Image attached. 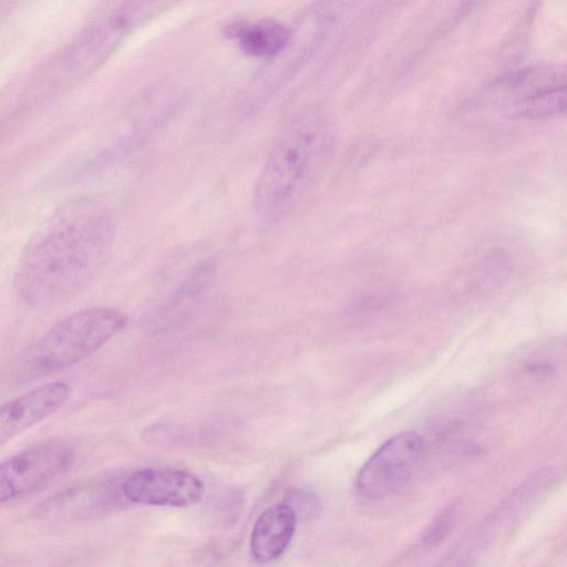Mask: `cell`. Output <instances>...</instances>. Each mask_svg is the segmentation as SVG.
Instances as JSON below:
<instances>
[{
	"instance_id": "6",
	"label": "cell",
	"mask_w": 567,
	"mask_h": 567,
	"mask_svg": "<svg viewBox=\"0 0 567 567\" xmlns=\"http://www.w3.org/2000/svg\"><path fill=\"white\" fill-rule=\"evenodd\" d=\"M124 496L136 504L188 507L202 501L205 487L190 472L147 467L131 473L122 484Z\"/></svg>"
},
{
	"instance_id": "3",
	"label": "cell",
	"mask_w": 567,
	"mask_h": 567,
	"mask_svg": "<svg viewBox=\"0 0 567 567\" xmlns=\"http://www.w3.org/2000/svg\"><path fill=\"white\" fill-rule=\"evenodd\" d=\"M127 323L113 308L94 307L64 318L32 344L20 359L16 377L20 382L43 378L85 359Z\"/></svg>"
},
{
	"instance_id": "8",
	"label": "cell",
	"mask_w": 567,
	"mask_h": 567,
	"mask_svg": "<svg viewBox=\"0 0 567 567\" xmlns=\"http://www.w3.org/2000/svg\"><path fill=\"white\" fill-rule=\"evenodd\" d=\"M297 514L288 502L266 508L255 522L250 550L258 563L279 558L289 546L297 526Z\"/></svg>"
},
{
	"instance_id": "13",
	"label": "cell",
	"mask_w": 567,
	"mask_h": 567,
	"mask_svg": "<svg viewBox=\"0 0 567 567\" xmlns=\"http://www.w3.org/2000/svg\"><path fill=\"white\" fill-rule=\"evenodd\" d=\"M524 371L533 375H548L554 371V365L547 361L530 362L525 365Z\"/></svg>"
},
{
	"instance_id": "4",
	"label": "cell",
	"mask_w": 567,
	"mask_h": 567,
	"mask_svg": "<svg viewBox=\"0 0 567 567\" xmlns=\"http://www.w3.org/2000/svg\"><path fill=\"white\" fill-rule=\"evenodd\" d=\"M74 451L62 441L33 445L0 463V505L39 492L65 474Z\"/></svg>"
},
{
	"instance_id": "1",
	"label": "cell",
	"mask_w": 567,
	"mask_h": 567,
	"mask_svg": "<svg viewBox=\"0 0 567 567\" xmlns=\"http://www.w3.org/2000/svg\"><path fill=\"white\" fill-rule=\"evenodd\" d=\"M115 234L111 213L91 199L53 212L27 243L14 288L29 305L50 306L86 288L103 269Z\"/></svg>"
},
{
	"instance_id": "12",
	"label": "cell",
	"mask_w": 567,
	"mask_h": 567,
	"mask_svg": "<svg viewBox=\"0 0 567 567\" xmlns=\"http://www.w3.org/2000/svg\"><path fill=\"white\" fill-rule=\"evenodd\" d=\"M456 517V509L454 506L445 508L440 513L435 519L430 524L425 530L422 542L425 545H436L441 543L450 533Z\"/></svg>"
},
{
	"instance_id": "10",
	"label": "cell",
	"mask_w": 567,
	"mask_h": 567,
	"mask_svg": "<svg viewBox=\"0 0 567 567\" xmlns=\"http://www.w3.org/2000/svg\"><path fill=\"white\" fill-rule=\"evenodd\" d=\"M565 107L566 89L563 85L518 97L513 111L520 117L542 118L559 114Z\"/></svg>"
},
{
	"instance_id": "9",
	"label": "cell",
	"mask_w": 567,
	"mask_h": 567,
	"mask_svg": "<svg viewBox=\"0 0 567 567\" xmlns=\"http://www.w3.org/2000/svg\"><path fill=\"white\" fill-rule=\"evenodd\" d=\"M226 33L243 52L255 58L277 56L290 39L285 25L268 19L234 22L227 27Z\"/></svg>"
},
{
	"instance_id": "11",
	"label": "cell",
	"mask_w": 567,
	"mask_h": 567,
	"mask_svg": "<svg viewBox=\"0 0 567 567\" xmlns=\"http://www.w3.org/2000/svg\"><path fill=\"white\" fill-rule=\"evenodd\" d=\"M172 0H126L112 23L122 32L134 29L161 12Z\"/></svg>"
},
{
	"instance_id": "2",
	"label": "cell",
	"mask_w": 567,
	"mask_h": 567,
	"mask_svg": "<svg viewBox=\"0 0 567 567\" xmlns=\"http://www.w3.org/2000/svg\"><path fill=\"white\" fill-rule=\"evenodd\" d=\"M332 147L327 124L315 115L290 120L271 142L252 190L255 215L276 224L305 199Z\"/></svg>"
},
{
	"instance_id": "7",
	"label": "cell",
	"mask_w": 567,
	"mask_h": 567,
	"mask_svg": "<svg viewBox=\"0 0 567 567\" xmlns=\"http://www.w3.org/2000/svg\"><path fill=\"white\" fill-rule=\"evenodd\" d=\"M71 388L58 381L43 384L0 405V447L62 408Z\"/></svg>"
},
{
	"instance_id": "5",
	"label": "cell",
	"mask_w": 567,
	"mask_h": 567,
	"mask_svg": "<svg viewBox=\"0 0 567 567\" xmlns=\"http://www.w3.org/2000/svg\"><path fill=\"white\" fill-rule=\"evenodd\" d=\"M423 450V440L415 432H402L390 437L359 471L355 478L357 493L369 501L395 493L415 473Z\"/></svg>"
}]
</instances>
